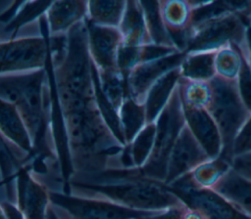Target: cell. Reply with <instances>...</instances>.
<instances>
[{
	"label": "cell",
	"mask_w": 251,
	"mask_h": 219,
	"mask_svg": "<svg viewBox=\"0 0 251 219\" xmlns=\"http://www.w3.org/2000/svg\"><path fill=\"white\" fill-rule=\"evenodd\" d=\"M69 188L70 194L89 193L95 195L89 197L139 211H161L183 204L164 182L143 176L138 168L78 174L70 181Z\"/></svg>",
	"instance_id": "cell-1"
},
{
	"label": "cell",
	"mask_w": 251,
	"mask_h": 219,
	"mask_svg": "<svg viewBox=\"0 0 251 219\" xmlns=\"http://www.w3.org/2000/svg\"><path fill=\"white\" fill-rule=\"evenodd\" d=\"M45 69L23 74L0 75V99L13 104L24 120L32 141L34 154L31 159L45 161L52 156L46 141L48 126L44 98Z\"/></svg>",
	"instance_id": "cell-2"
},
{
	"label": "cell",
	"mask_w": 251,
	"mask_h": 219,
	"mask_svg": "<svg viewBox=\"0 0 251 219\" xmlns=\"http://www.w3.org/2000/svg\"><path fill=\"white\" fill-rule=\"evenodd\" d=\"M212 97L207 110L215 120L223 141L220 156L232 160L233 142L251 114L239 94L237 84L215 77L211 80Z\"/></svg>",
	"instance_id": "cell-3"
},
{
	"label": "cell",
	"mask_w": 251,
	"mask_h": 219,
	"mask_svg": "<svg viewBox=\"0 0 251 219\" xmlns=\"http://www.w3.org/2000/svg\"><path fill=\"white\" fill-rule=\"evenodd\" d=\"M155 125L156 134L152 153L146 163L138 170L143 176L165 183L171 152L185 125L177 86L155 120Z\"/></svg>",
	"instance_id": "cell-4"
},
{
	"label": "cell",
	"mask_w": 251,
	"mask_h": 219,
	"mask_svg": "<svg viewBox=\"0 0 251 219\" xmlns=\"http://www.w3.org/2000/svg\"><path fill=\"white\" fill-rule=\"evenodd\" d=\"M248 20L236 13L213 17L192 26L184 53L217 51L234 45L244 51Z\"/></svg>",
	"instance_id": "cell-5"
},
{
	"label": "cell",
	"mask_w": 251,
	"mask_h": 219,
	"mask_svg": "<svg viewBox=\"0 0 251 219\" xmlns=\"http://www.w3.org/2000/svg\"><path fill=\"white\" fill-rule=\"evenodd\" d=\"M42 38L12 39L0 43V75L24 70H38L45 66L48 55L49 28L45 17H40Z\"/></svg>",
	"instance_id": "cell-6"
},
{
	"label": "cell",
	"mask_w": 251,
	"mask_h": 219,
	"mask_svg": "<svg viewBox=\"0 0 251 219\" xmlns=\"http://www.w3.org/2000/svg\"><path fill=\"white\" fill-rule=\"evenodd\" d=\"M167 186L188 208L196 211L202 219H251L214 190L194 186L188 174Z\"/></svg>",
	"instance_id": "cell-7"
},
{
	"label": "cell",
	"mask_w": 251,
	"mask_h": 219,
	"mask_svg": "<svg viewBox=\"0 0 251 219\" xmlns=\"http://www.w3.org/2000/svg\"><path fill=\"white\" fill-rule=\"evenodd\" d=\"M52 205L64 211L68 219H138L150 211L133 210L107 200L48 192Z\"/></svg>",
	"instance_id": "cell-8"
},
{
	"label": "cell",
	"mask_w": 251,
	"mask_h": 219,
	"mask_svg": "<svg viewBox=\"0 0 251 219\" xmlns=\"http://www.w3.org/2000/svg\"><path fill=\"white\" fill-rule=\"evenodd\" d=\"M209 159L211 158L191 134L185 123L171 152L165 184L169 185L175 182Z\"/></svg>",
	"instance_id": "cell-9"
},
{
	"label": "cell",
	"mask_w": 251,
	"mask_h": 219,
	"mask_svg": "<svg viewBox=\"0 0 251 219\" xmlns=\"http://www.w3.org/2000/svg\"><path fill=\"white\" fill-rule=\"evenodd\" d=\"M184 57L185 53L176 52L164 58L135 66L127 77L130 98L143 104L144 98L151 86L167 72L178 67Z\"/></svg>",
	"instance_id": "cell-10"
},
{
	"label": "cell",
	"mask_w": 251,
	"mask_h": 219,
	"mask_svg": "<svg viewBox=\"0 0 251 219\" xmlns=\"http://www.w3.org/2000/svg\"><path fill=\"white\" fill-rule=\"evenodd\" d=\"M196 3L195 0L159 1L165 28L174 46L179 52H185L193 26V12Z\"/></svg>",
	"instance_id": "cell-11"
},
{
	"label": "cell",
	"mask_w": 251,
	"mask_h": 219,
	"mask_svg": "<svg viewBox=\"0 0 251 219\" xmlns=\"http://www.w3.org/2000/svg\"><path fill=\"white\" fill-rule=\"evenodd\" d=\"M17 206L25 219H45L49 205V193L47 189L35 179L29 165L23 167L16 179Z\"/></svg>",
	"instance_id": "cell-12"
},
{
	"label": "cell",
	"mask_w": 251,
	"mask_h": 219,
	"mask_svg": "<svg viewBox=\"0 0 251 219\" xmlns=\"http://www.w3.org/2000/svg\"><path fill=\"white\" fill-rule=\"evenodd\" d=\"M89 54L101 70L118 69L117 50L123 40L120 30L112 26L94 24L85 20Z\"/></svg>",
	"instance_id": "cell-13"
},
{
	"label": "cell",
	"mask_w": 251,
	"mask_h": 219,
	"mask_svg": "<svg viewBox=\"0 0 251 219\" xmlns=\"http://www.w3.org/2000/svg\"><path fill=\"white\" fill-rule=\"evenodd\" d=\"M185 123L191 134L213 159L219 157L223 151V141L220 130L207 110L201 108H183Z\"/></svg>",
	"instance_id": "cell-14"
},
{
	"label": "cell",
	"mask_w": 251,
	"mask_h": 219,
	"mask_svg": "<svg viewBox=\"0 0 251 219\" xmlns=\"http://www.w3.org/2000/svg\"><path fill=\"white\" fill-rule=\"evenodd\" d=\"M237 210L251 218V181L232 168L213 187Z\"/></svg>",
	"instance_id": "cell-15"
},
{
	"label": "cell",
	"mask_w": 251,
	"mask_h": 219,
	"mask_svg": "<svg viewBox=\"0 0 251 219\" xmlns=\"http://www.w3.org/2000/svg\"><path fill=\"white\" fill-rule=\"evenodd\" d=\"M0 132L11 142L25 152L29 160L33 157L34 150L27 128L17 108L0 99Z\"/></svg>",
	"instance_id": "cell-16"
},
{
	"label": "cell",
	"mask_w": 251,
	"mask_h": 219,
	"mask_svg": "<svg viewBox=\"0 0 251 219\" xmlns=\"http://www.w3.org/2000/svg\"><path fill=\"white\" fill-rule=\"evenodd\" d=\"M179 79L180 71L178 66L163 75L148 90L143 101L147 123L155 122L172 97Z\"/></svg>",
	"instance_id": "cell-17"
},
{
	"label": "cell",
	"mask_w": 251,
	"mask_h": 219,
	"mask_svg": "<svg viewBox=\"0 0 251 219\" xmlns=\"http://www.w3.org/2000/svg\"><path fill=\"white\" fill-rule=\"evenodd\" d=\"M87 11V2L84 1H56L52 2L47 10V24L49 33L59 34L71 29L81 22Z\"/></svg>",
	"instance_id": "cell-18"
},
{
	"label": "cell",
	"mask_w": 251,
	"mask_h": 219,
	"mask_svg": "<svg viewBox=\"0 0 251 219\" xmlns=\"http://www.w3.org/2000/svg\"><path fill=\"white\" fill-rule=\"evenodd\" d=\"M123 40L133 45L150 43L145 19L139 1H127L126 10L120 22Z\"/></svg>",
	"instance_id": "cell-19"
},
{
	"label": "cell",
	"mask_w": 251,
	"mask_h": 219,
	"mask_svg": "<svg viewBox=\"0 0 251 219\" xmlns=\"http://www.w3.org/2000/svg\"><path fill=\"white\" fill-rule=\"evenodd\" d=\"M216 51L185 53L179 66L180 77L200 82H210L215 78Z\"/></svg>",
	"instance_id": "cell-20"
},
{
	"label": "cell",
	"mask_w": 251,
	"mask_h": 219,
	"mask_svg": "<svg viewBox=\"0 0 251 219\" xmlns=\"http://www.w3.org/2000/svg\"><path fill=\"white\" fill-rule=\"evenodd\" d=\"M26 165L28 164L16 156L15 152L10 149L9 145L4 140V136L0 132V173L7 198L10 202H13V199L16 198L15 186L18 173Z\"/></svg>",
	"instance_id": "cell-21"
},
{
	"label": "cell",
	"mask_w": 251,
	"mask_h": 219,
	"mask_svg": "<svg viewBox=\"0 0 251 219\" xmlns=\"http://www.w3.org/2000/svg\"><path fill=\"white\" fill-rule=\"evenodd\" d=\"M242 65V51L234 45H226L216 51L215 77L236 83Z\"/></svg>",
	"instance_id": "cell-22"
},
{
	"label": "cell",
	"mask_w": 251,
	"mask_h": 219,
	"mask_svg": "<svg viewBox=\"0 0 251 219\" xmlns=\"http://www.w3.org/2000/svg\"><path fill=\"white\" fill-rule=\"evenodd\" d=\"M119 115L125 141L128 145L147 123L144 105L127 98L122 104Z\"/></svg>",
	"instance_id": "cell-23"
},
{
	"label": "cell",
	"mask_w": 251,
	"mask_h": 219,
	"mask_svg": "<svg viewBox=\"0 0 251 219\" xmlns=\"http://www.w3.org/2000/svg\"><path fill=\"white\" fill-rule=\"evenodd\" d=\"M126 2L124 1H89L87 2L88 22L103 25L116 26L119 25L126 10Z\"/></svg>",
	"instance_id": "cell-24"
},
{
	"label": "cell",
	"mask_w": 251,
	"mask_h": 219,
	"mask_svg": "<svg viewBox=\"0 0 251 219\" xmlns=\"http://www.w3.org/2000/svg\"><path fill=\"white\" fill-rule=\"evenodd\" d=\"M231 169V163L222 156L209 159L188 173L192 184L198 188L213 189L221 178Z\"/></svg>",
	"instance_id": "cell-25"
},
{
	"label": "cell",
	"mask_w": 251,
	"mask_h": 219,
	"mask_svg": "<svg viewBox=\"0 0 251 219\" xmlns=\"http://www.w3.org/2000/svg\"><path fill=\"white\" fill-rule=\"evenodd\" d=\"M100 87L108 101L116 110H120L124 101L130 98L127 78L118 69L98 70Z\"/></svg>",
	"instance_id": "cell-26"
},
{
	"label": "cell",
	"mask_w": 251,
	"mask_h": 219,
	"mask_svg": "<svg viewBox=\"0 0 251 219\" xmlns=\"http://www.w3.org/2000/svg\"><path fill=\"white\" fill-rule=\"evenodd\" d=\"M177 88L182 108H208L212 97L211 81H192L180 77Z\"/></svg>",
	"instance_id": "cell-27"
},
{
	"label": "cell",
	"mask_w": 251,
	"mask_h": 219,
	"mask_svg": "<svg viewBox=\"0 0 251 219\" xmlns=\"http://www.w3.org/2000/svg\"><path fill=\"white\" fill-rule=\"evenodd\" d=\"M139 3L143 11L150 43L175 47L163 23L159 1H139Z\"/></svg>",
	"instance_id": "cell-28"
},
{
	"label": "cell",
	"mask_w": 251,
	"mask_h": 219,
	"mask_svg": "<svg viewBox=\"0 0 251 219\" xmlns=\"http://www.w3.org/2000/svg\"><path fill=\"white\" fill-rule=\"evenodd\" d=\"M156 134L155 122L146 123L130 144H128L130 154L135 168L142 167L148 160L154 146Z\"/></svg>",
	"instance_id": "cell-29"
},
{
	"label": "cell",
	"mask_w": 251,
	"mask_h": 219,
	"mask_svg": "<svg viewBox=\"0 0 251 219\" xmlns=\"http://www.w3.org/2000/svg\"><path fill=\"white\" fill-rule=\"evenodd\" d=\"M51 4L52 1L23 2L14 19L6 24L4 28L5 32L11 33V38H14L21 26L37 17H42V14H44V12L49 9Z\"/></svg>",
	"instance_id": "cell-30"
},
{
	"label": "cell",
	"mask_w": 251,
	"mask_h": 219,
	"mask_svg": "<svg viewBox=\"0 0 251 219\" xmlns=\"http://www.w3.org/2000/svg\"><path fill=\"white\" fill-rule=\"evenodd\" d=\"M141 46L129 44L122 40L118 47L116 57L117 68L126 78L132 68L139 63V52Z\"/></svg>",
	"instance_id": "cell-31"
},
{
	"label": "cell",
	"mask_w": 251,
	"mask_h": 219,
	"mask_svg": "<svg viewBox=\"0 0 251 219\" xmlns=\"http://www.w3.org/2000/svg\"><path fill=\"white\" fill-rule=\"evenodd\" d=\"M243 53V52H242ZM237 88L241 99L251 111V66L243 54V65L237 79Z\"/></svg>",
	"instance_id": "cell-32"
},
{
	"label": "cell",
	"mask_w": 251,
	"mask_h": 219,
	"mask_svg": "<svg viewBox=\"0 0 251 219\" xmlns=\"http://www.w3.org/2000/svg\"><path fill=\"white\" fill-rule=\"evenodd\" d=\"M249 152H251V114L245 121L233 142L232 156Z\"/></svg>",
	"instance_id": "cell-33"
},
{
	"label": "cell",
	"mask_w": 251,
	"mask_h": 219,
	"mask_svg": "<svg viewBox=\"0 0 251 219\" xmlns=\"http://www.w3.org/2000/svg\"><path fill=\"white\" fill-rule=\"evenodd\" d=\"M186 210L187 206L183 203L181 205L173 206L161 211L147 212L138 219H183Z\"/></svg>",
	"instance_id": "cell-34"
},
{
	"label": "cell",
	"mask_w": 251,
	"mask_h": 219,
	"mask_svg": "<svg viewBox=\"0 0 251 219\" xmlns=\"http://www.w3.org/2000/svg\"><path fill=\"white\" fill-rule=\"evenodd\" d=\"M231 168L251 181V152L233 156L231 160Z\"/></svg>",
	"instance_id": "cell-35"
},
{
	"label": "cell",
	"mask_w": 251,
	"mask_h": 219,
	"mask_svg": "<svg viewBox=\"0 0 251 219\" xmlns=\"http://www.w3.org/2000/svg\"><path fill=\"white\" fill-rule=\"evenodd\" d=\"M247 62L249 63L251 66V25L248 26L247 29V36H246V44H245V49L242 51Z\"/></svg>",
	"instance_id": "cell-36"
},
{
	"label": "cell",
	"mask_w": 251,
	"mask_h": 219,
	"mask_svg": "<svg viewBox=\"0 0 251 219\" xmlns=\"http://www.w3.org/2000/svg\"><path fill=\"white\" fill-rule=\"evenodd\" d=\"M45 219H61V218L59 217V215L57 214L55 208L53 207V205H52L51 203H49V205L47 206Z\"/></svg>",
	"instance_id": "cell-37"
},
{
	"label": "cell",
	"mask_w": 251,
	"mask_h": 219,
	"mask_svg": "<svg viewBox=\"0 0 251 219\" xmlns=\"http://www.w3.org/2000/svg\"><path fill=\"white\" fill-rule=\"evenodd\" d=\"M183 219H202V217L196 211H194V210H192V209L187 207V210H186V212L184 214Z\"/></svg>",
	"instance_id": "cell-38"
},
{
	"label": "cell",
	"mask_w": 251,
	"mask_h": 219,
	"mask_svg": "<svg viewBox=\"0 0 251 219\" xmlns=\"http://www.w3.org/2000/svg\"><path fill=\"white\" fill-rule=\"evenodd\" d=\"M0 219H7V217H6V215H5L1 206H0Z\"/></svg>",
	"instance_id": "cell-39"
},
{
	"label": "cell",
	"mask_w": 251,
	"mask_h": 219,
	"mask_svg": "<svg viewBox=\"0 0 251 219\" xmlns=\"http://www.w3.org/2000/svg\"><path fill=\"white\" fill-rule=\"evenodd\" d=\"M248 22H249V25H251V15L248 18Z\"/></svg>",
	"instance_id": "cell-40"
}]
</instances>
